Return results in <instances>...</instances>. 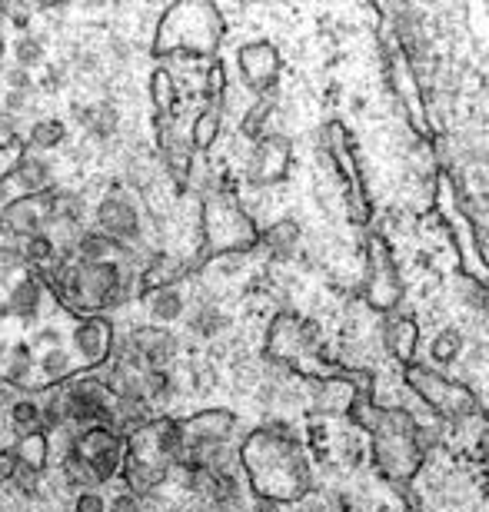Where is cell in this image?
Listing matches in <instances>:
<instances>
[{
    "label": "cell",
    "instance_id": "obj_1",
    "mask_svg": "<svg viewBox=\"0 0 489 512\" xmlns=\"http://www.w3.org/2000/svg\"><path fill=\"white\" fill-rule=\"evenodd\" d=\"M114 353L107 316H77L40 266L0 250V386L47 393L104 366Z\"/></svg>",
    "mask_w": 489,
    "mask_h": 512
},
{
    "label": "cell",
    "instance_id": "obj_2",
    "mask_svg": "<svg viewBox=\"0 0 489 512\" xmlns=\"http://www.w3.org/2000/svg\"><path fill=\"white\" fill-rule=\"evenodd\" d=\"M44 276L60 303L77 316H104L137 290L130 250L104 233H80L74 250L57 256Z\"/></svg>",
    "mask_w": 489,
    "mask_h": 512
},
{
    "label": "cell",
    "instance_id": "obj_3",
    "mask_svg": "<svg viewBox=\"0 0 489 512\" xmlns=\"http://www.w3.org/2000/svg\"><path fill=\"white\" fill-rule=\"evenodd\" d=\"M223 40V17L207 0H180L163 10L150 54H187V57H210L217 54Z\"/></svg>",
    "mask_w": 489,
    "mask_h": 512
},
{
    "label": "cell",
    "instance_id": "obj_4",
    "mask_svg": "<svg viewBox=\"0 0 489 512\" xmlns=\"http://www.w3.org/2000/svg\"><path fill=\"white\" fill-rule=\"evenodd\" d=\"M177 466V423L173 419H150L124 439V466L130 496H147L167 479Z\"/></svg>",
    "mask_w": 489,
    "mask_h": 512
},
{
    "label": "cell",
    "instance_id": "obj_5",
    "mask_svg": "<svg viewBox=\"0 0 489 512\" xmlns=\"http://www.w3.org/2000/svg\"><path fill=\"white\" fill-rule=\"evenodd\" d=\"M243 469H247L253 489L263 499H297L303 493L300 479V463H297V449L290 439H283L280 433L260 429L253 433L240 449Z\"/></svg>",
    "mask_w": 489,
    "mask_h": 512
},
{
    "label": "cell",
    "instance_id": "obj_6",
    "mask_svg": "<svg viewBox=\"0 0 489 512\" xmlns=\"http://www.w3.org/2000/svg\"><path fill=\"white\" fill-rule=\"evenodd\" d=\"M124 466V436L114 426L84 429L64 456V476L70 486L87 489L110 483Z\"/></svg>",
    "mask_w": 489,
    "mask_h": 512
},
{
    "label": "cell",
    "instance_id": "obj_7",
    "mask_svg": "<svg viewBox=\"0 0 489 512\" xmlns=\"http://www.w3.org/2000/svg\"><path fill=\"white\" fill-rule=\"evenodd\" d=\"M74 217V200L47 187L40 193H24V197L10 200L0 210V230L17 240H34L50 237V230L60 227V223H74Z\"/></svg>",
    "mask_w": 489,
    "mask_h": 512
},
{
    "label": "cell",
    "instance_id": "obj_8",
    "mask_svg": "<svg viewBox=\"0 0 489 512\" xmlns=\"http://www.w3.org/2000/svg\"><path fill=\"white\" fill-rule=\"evenodd\" d=\"M253 240H257V230L233 193L207 197L203 203V256L250 250Z\"/></svg>",
    "mask_w": 489,
    "mask_h": 512
},
{
    "label": "cell",
    "instance_id": "obj_9",
    "mask_svg": "<svg viewBox=\"0 0 489 512\" xmlns=\"http://www.w3.org/2000/svg\"><path fill=\"white\" fill-rule=\"evenodd\" d=\"M67 389L50 406L54 423H87V426H110L117 416V396L107 383L94 376H80V380L64 383Z\"/></svg>",
    "mask_w": 489,
    "mask_h": 512
},
{
    "label": "cell",
    "instance_id": "obj_10",
    "mask_svg": "<svg viewBox=\"0 0 489 512\" xmlns=\"http://www.w3.org/2000/svg\"><path fill=\"white\" fill-rule=\"evenodd\" d=\"M100 227H104V237H110L120 247L134 243L140 237V213H137V203L130 200V193L124 187H114L100 200Z\"/></svg>",
    "mask_w": 489,
    "mask_h": 512
},
{
    "label": "cell",
    "instance_id": "obj_11",
    "mask_svg": "<svg viewBox=\"0 0 489 512\" xmlns=\"http://www.w3.org/2000/svg\"><path fill=\"white\" fill-rule=\"evenodd\" d=\"M280 57L270 44H250L240 50V74L253 90H267L277 80Z\"/></svg>",
    "mask_w": 489,
    "mask_h": 512
},
{
    "label": "cell",
    "instance_id": "obj_12",
    "mask_svg": "<svg viewBox=\"0 0 489 512\" xmlns=\"http://www.w3.org/2000/svg\"><path fill=\"white\" fill-rule=\"evenodd\" d=\"M130 346H134V353L150 366V370H160L163 363H170L173 350H177L173 336L157 330V326H144V330H137L134 336H130Z\"/></svg>",
    "mask_w": 489,
    "mask_h": 512
},
{
    "label": "cell",
    "instance_id": "obj_13",
    "mask_svg": "<svg viewBox=\"0 0 489 512\" xmlns=\"http://www.w3.org/2000/svg\"><path fill=\"white\" fill-rule=\"evenodd\" d=\"M283 173H287V140H280V137L263 140L257 157H253L250 180L253 183H277V180H283Z\"/></svg>",
    "mask_w": 489,
    "mask_h": 512
},
{
    "label": "cell",
    "instance_id": "obj_14",
    "mask_svg": "<svg viewBox=\"0 0 489 512\" xmlns=\"http://www.w3.org/2000/svg\"><path fill=\"white\" fill-rule=\"evenodd\" d=\"M187 270H190V266L183 263V260H173V256H160V260H154L144 273H140L137 293H140V296H150V293L170 290L173 283L187 276Z\"/></svg>",
    "mask_w": 489,
    "mask_h": 512
},
{
    "label": "cell",
    "instance_id": "obj_15",
    "mask_svg": "<svg viewBox=\"0 0 489 512\" xmlns=\"http://www.w3.org/2000/svg\"><path fill=\"white\" fill-rule=\"evenodd\" d=\"M47 453H50L47 433L44 429H34V433H24L17 439L14 459H17V466H24V469H30V473L40 476L47 469Z\"/></svg>",
    "mask_w": 489,
    "mask_h": 512
},
{
    "label": "cell",
    "instance_id": "obj_16",
    "mask_svg": "<svg viewBox=\"0 0 489 512\" xmlns=\"http://www.w3.org/2000/svg\"><path fill=\"white\" fill-rule=\"evenodd\" d=\"M150 94H154L160 127H167L173 114H177V80L170 77V70H163V67L154 70V77H150Z\"/></svg>",
    "mask_w": 489,
    "mask_h": 512
},
{
    "label": "cell",
    "instance_id": "obj_17",
    "mask_svg": "<svg viewBox=\"0 0 489 512\" xmlns=\"http://www.w3.org/2000/svg\"><path fill=\"white\" fill-rule=\"evenodd\" d=\"M217 133H220V114L213 107H207L203 114H197V120H193V127H190V147L210 150L213 140H217Z\"/></svg>",
    "mask_w": 489,
    "mask_h": 512
},
{
    "label": "cell",
    "instance_id": "obj_18",
    "mask_svg": "<svg viewBox=\"0 0 489 512\" xmlns=\"http://www.w3.org/2000/svg\"><path fill=\"white\" fill-rule=\"evenodd\" d=\"M7 180H24L30 187V193H40V190H47L50 170H47V163H40L34 157H24V160H20V167L10 173Z\"/></svg>",
    "mask_w": 489,
    "mask_h": 512
},
{
    "label": "cell",
    "instance_id": "obj_19",
    "mask_svg": "<svg viewBox=\"0 0 489 512\" xmlns=\"http://www.w3.org/2000/svg\"><path fill=\"white\" fill-rule=\"evenodd\" d=\"M297 240H300V230H297V223H293V220H283L267 233V247L277 256H290L293 247H297Z\"/></svg>",
    "mask_w": 489,
    "mask_h": 512
},
{
    "label": "cell",
    "instance_id": "obj_20",
    "mask_svg": "<svg viewBox=\"0 0 489 512\" xmlns=\"http://www.w3.org/2000/svg\"><path fill=\"white\" fill-rule=\"evenodd\" d=\"M27 157V143L24 140H17V137H10L0 143V183H7V177L20 167V160Z\"/></svg>",
    "mask_w": 489,
    "mask_h": 512
},
{
    "label": "cell",
    "instance_id": "obj_21",
    "mask_svg": "<svg viewBox=\"0 0 489 512\" xmlns=\"http://www.w3.org/2000/svg\"><path fill=\"white\" fill-rule=\"evenodd\" d=\"M60 140H64V124H57V120H40V124L30 130L27 143H34L40 150H50V147H57Z\"/></svg>",
    "mask_w": 489,
    "mask_h": 512
},
{
    "label": "cell",
    "instance_id": "obj_22",
    "mask_svg": "<svg viewBox=\"0 0 489 512\" xmlns=\"http://www.w3.org/2000/svg\"><path fill=\"white\" fill-rule=\"evenodd\" d=\"M10 419H14V426H20L24 433H34V429H40V409L30 403V399H20V403H14V409H10Z\"/></svg>",
    "mask_w": 489,
    "mask_h": 512
},
{
    "label": "cell",
    "instance_id": "obj_23",
    "mask_svg": "<svg viewBox=\"0 0 489 512\" xmlns=\"http://www.w3.org/2000/svg\"><path fill=\"white\" fill-rule=\"evenodd\" d=\"M456 353H460V333H456V330H446V333L436 336V343H433V356H436V360L450 363Z\"/></svg>",
    "mask_w": 489,
    "mask_h": 512
},
{
    "label": "cell",
    "instance_id": "obj_24",
    "mask_svg": "<svg viewBox=\"0 0 489 512\" xmlns=\"http://www.w3.org/2000/svg\"><path fill=\"white\" fill-rule=\"evenodd\" d=\"M180 296L173 293V290H160L157 293V300H154V316L157 320H173V316L180 313Z\"/></svg>",
    "mask_w": 489,
    "mask_h": 512
},
{
    "label": "cell",
    "instance_id": "obj_25",
    "mask_svg": "<svg viewBox=\"0 0 489 512\" xmlns=\"http://www.w3.org/2000/svg\"><path fill=\"white\" fill-rule=\"evenodd\" d=\"M270 114V104L267 100H260L257 107H253V114L243 120V133H247V137H260V124H263V117Z\"/></svg>",
    "mask_w": 489,
    "mask_h": 512
},
{
    "label": "cell",
    "instance_id": "obj_26",
    "mask_svg": "<svg viewBox=\"0 0 489 512\" xmlns=\"http://www.w3.org/2000/svg\"><path fill=\"white\" fill-rule=\"evenodd\" d=\"M74 512H107V503L94 493V489H87V493H80V496H77Z\"/></svg>",
    "mask_w": 489,
    "mask_h": 512
},
{
    "label": "cell",
    "instance_id": "obj_27",
    "mask_svg": "<svg viewBox=\"0 0 489 512\" xmlns=\"http://www.w3.org/2000/svg\"><path fill=\"white\" fill-rule=\"evenodd\" d=\"M17 57H20V64H37L40 60V44L37 40H20V47H17Z\"/></svg>",
    "mask_w": 489,
    "mask_h": 512
},
{
    "label": "cell",
    "instance_id": "obj_28",
    "mask_svg": "<svg viewBox=\"0 0 489 512\" xmlns=\"http://www.w3.org/2000/svg\"><path fill=\"white\" fill-rule=\"evenodd\" d=\"M17 473V459L14 453H7V449H0V483H7V479H14Z\"/></svg>",
    "mask_w": 489,
    "mask_h": 512
},
{
    "label": "cell",
    "instance_id": "obj_29",
    "mask_svg": "<svg viewBox=\"0 0 489 512\" xmlns=\"http://www.w3.org/2000/svg\"><path fill=\"white\" fill-rule=\"evenodd\" d=\"M110 512H140L137 496H120V499H114V506H110Z\"/></svg>",
    "mask_w": 489,
    "mask_h": 512
},
{
    "label": "cell",
    "instance_id": "obj_30",
    "mask_svg": "<svg viewBox=\"0 0 489 512\" xmlns=\"http://www.w3.org/2000/svg\"><path fill=\"white\" fill-rule=\"evenodd\" d=\"M14 479H20V489H34L37 486V473H30V469H24V466H17V473H14Z\"/></svg>",
    "mask_w": 489,
    "mask_h": 512
},
{
    "label": "cell",
    "instance_id": "obj_31",
    "mask_svg": "<svg viewBox=\"0 0 489 512\" xmlns=\"http://www.w3.org/2000/svg\"><path fill=\"white\" fill-rule=\"evenodd\" d=\"M0 54H4V40H0Z\"/></svg>",
    "mask_w": 489,
    "mask_h": 512
}]
</instances>
